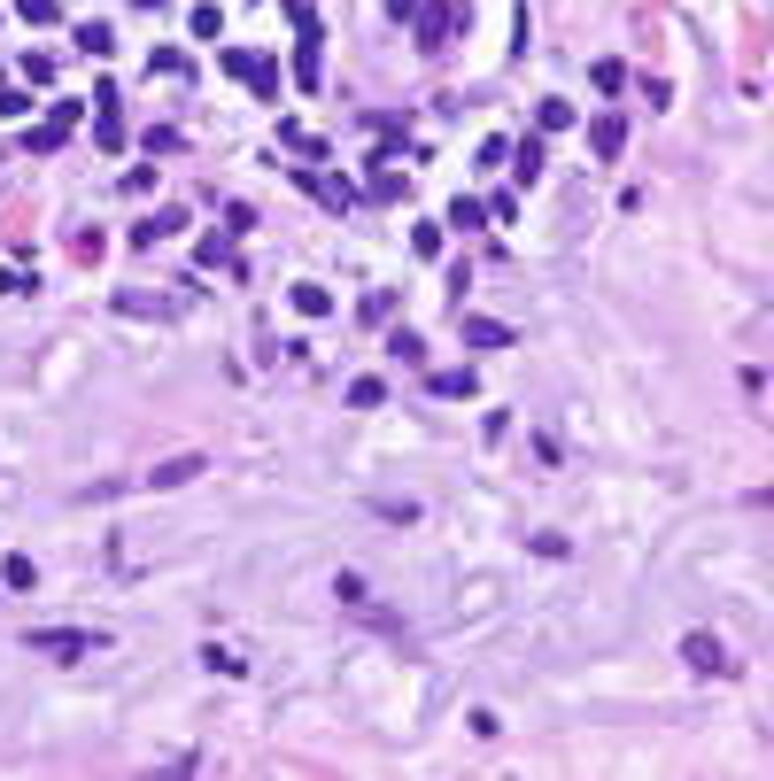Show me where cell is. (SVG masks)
Returning a JSON list of instances; mask_svg holds the SVG:
<instances>
[{
	"label": "cell",
	"instance_id": "4316f807",
	"mask_svg": "<svg viewBox=\"0 0 774 781\" xmlns=\"http://www.w3.org/2000/svg\"><path fill=\"white\" fill-rule=\"evenodd\" d=\"M132 8H163V0H132Z\"/></svg>",
	"mask_w": 774,
	"mask_h": 781
},
{
	"label": "cell",
	"instance_id": "7c38bea8",
	"mask_svg": "<svg viewBox=\"0 0 774 781\" xmlns=\"http://www.w3.org/2000/svg\"><path fill=\"white\" fill-rule=\"evenodd\" d=\"M364 194H372V202H395V194H403V171H395V163H372Z\"/></svg>",
	"mask_w": 774,
	"mask_h": 781
},
{
	"label": "cell",
	"instance_id": "d4e9b609",
	"mask_svg": "<svg viewBox=\"0 0 774 781\" xmlns=\"http://www.w3.org/2000/svg\"><path fill=\"white\" fill-rule=\"evenodd\" d=\"M93 140H101V147H109V155H117V147H124V124H117V116H109V109H101V124H93Z\"/></svg>",
	"mask_w": 774,
	"mask_h": 781
},
{
	"label": "cell",
	"instance_id": "4fadbf2b",
	"mask_svg": "<svg viewBox=\"0 0 774 781\" xmlns=\"http://www.w3.org/2000/svg\"><path fill=\"white\" fill-rule=\"evenodd\" d=\"M202 666H209V673H225V681H240V673H248V658H240V650H225V642H209Z\"/></svg>",
	"mask_w": 774,
	"mask_h": 781
},
{
	"label": "cell",
	"instance_id": "3957f363",
	"mask_svg": "<svg viewBox=\"0 0 774 781\" xmlns=\"http://www.w3.org/2000/svg\"><path fill=\"white\" fill-rule=\"evenodd\" d=\"M411 24H418V47H426V55H442V47H449V31H457V8H426V0H418V8H411Z\"/></svg>",
	"mask_w": 774,
	"mask_h": 781
},
{
	"label": "cell",
	"instance_id": "e0dca14e",
	"mask_svg": "<svg viewBox=\"0 0 774 781\" xmlns=\"http://www.w3.org/2000/svg\"><path fill=\"white\" fill-rule=\"evenodd\" d=\"M0 588H16V596L39 588V565H31V557H8V565H0Z\"/></svg>",
	"mask_w": 774,
	"mask_h": 781
},
{
	"label": "cell",
	"instance_id": "2e32d148",
	"mask_svg": "<svg viewBox=\"0 0 774 781\" xmlns=\"http://www.w3.org/2000/svg\"><path fill=\"white\" fill-rule=\"evenodd\" d=\"M387 356H403V364H426V341H418L411 325H395V333H387Z\"/></svg>",
	"mask_w": 774,
	"mask_h": 781
},
{
	"label": "cell",
	"instance_id": "7402d4cb",
	"mask_svg": "<svg viewBox=\"0 0 774 781\" xmlns=\"http://www.w3.org/2000/svg\"><path fill=\"white\" fill-rule=\"evenodd\" d=\"M364 318H372V325L395 318V287H372V294H364Z\"/></svg>",
	"mask_w": 774,
	"mask_h": 781
},
{
	"label": "cell",
	"instance_id": "44dd1931",
	"mask_svg": "<svg viewBox=\"0 0 774 781\" xmlns=\"http://www.w3.org/2000/svg\"><path fill=\"white\" fill-rule=\"evenodd\" d=\"M535 124H542V132H566V124H573V101H542Z\"/></svg>",
	"mask_w": 774,
	"mask_h": 781
},
{
	"label": "cell",
	"instance_id": "8992f818",
	"mask_svg": "<svg viewBox=\"0 0 774 781\" xmlns=\"http://www.w3.org/2000/svg\"><path fill=\"white\" fill-rule=\"evenodd\" d=\"M295 186H302V194H318L326 209H349V202H357V186H349V178H326V171H295Z\"/></svg>",
	"mask_w": 774,
	"mask_h": 781
},
{
	"label": "cell",
	"instance_id": "484cf974",
	"mask_svg": "<svg viewBox=\"0 0 774 781\" xmlns=\"http://www.w3.org/2000/svg\"><path fill=\"white\" fill-rule=\"evenodd\" d=\"M248 78H256V93L271 101V93H279V62H248Z\"/></svg>",
	"mask_w": 774,
	"mask_h": 781
},
{
	"label": "cell",
	"instance_id": "cb8c5ba5",
	"mask_svg": "<svg viewBox=\"0 0 774 781\" xmlns=\"http://www.w3.org/2000/svg\"><path fill=\"white\" fill-rule=\"evenodd\" d=\"M16 70H24V86H47V78H55V62H47V55H24Z\"/></svg>",
	"mask_w": 774,
	"mask_h": 781
},
{
	"label": "cell",
	"instance_id": "5bb4252c",
	"mask_svg": "<svg viewBox=\"0 0 774 781\" xmlns=\"http://www.w3.org/2000/svg\"><path fill=\"white\" fill-rule=\"evenodd\" d=\"M117 310H124V318H163V310H171V302H155V294H140V287H124V294H117Z\"/></svg>",
	"mask_w": 774,
	"mask_h": 781
},
{
	"label": "cell",
	"instance_id": "30bf717a",
	"mask_svg": "<svg viewBox=\"0 0 774 781\" xmlns=\"http://www.w3.org/2000/svg\"><path fill=\"white\" fill-rule=\"evenodd\" d=\"M504 155H511V178H519V186L542 178V140H519V147H504Z\"/></svg>",
	"mask_w": 774,
	"mask_h": 781
},
{
	"label": "cell",
	"instance_id": "ac0fdd59",
	"mask_svg": "<svg viewBox=\"0 0 774 781\" xmlns=\"http://www.w3.org/2000/svg\"><path fill=\"white\" fill-rule=\"evenodd\" d=\"M449 225H457V232H480V225H488V209H480L473 194H457V202H449Z\"/></svg>",
	"mask_w": 774,
	"mask_h": 781
},
{
	"label": "cell",
	"instance_id": "5b68a950",
	"mask_svg": "<svg viewBox=\"0 0 774 781\" xmlns=\"http://www.w3.org/2000/svg\"><path fill=\"white\" fill-rule=\"evenodd\" d=\"M457 333H465V348H511L519 341L504 318H473V310H457Z\"/></svg>",
	"mask_w": 774,
	"mask_h": 781
},
{
	"label": "cell",
	"instance_id": "d6986e66",
	"mask_svg": "<svg viewBox=\"0 0 774 781\" xmlns=\"http://www.w3.org/2000/svg\"><path fill=\"white\" fill-rule=\"evenodd\" d=\"M349 403H357V410H380V403H387V379H372V372L349 379Z\"/></svg>",
	"mask_w": 774,
	"mask_h": 781
},
{
	"label": "cell",
	"instance_id": "277c9868",
	"mask_svg": "<svg viewBox=\"0 0 774 781\" xmlns=\"http://www.w3.org/2000/svg\"><path fill=\"white\" fill-rule=\"evenodd\" d=\"M202 472H209V457H202V449H186V457H163L140 488H186V480H202Z\"/></svg>",
	"mask_w": 774,
	"mask_h": 781
},
{
	"label": "cell",
	"instance_id": "8fae6325",
	"mask_svg": "<svg viewBox=\"0 0 774 781\" xmlns=\"http://www.w3.org/2000/svg\"><path fill=\"white\" fill-rule=\"evenodd\" d=\"M287 302H295L302 318H333V294H326V287H310V279H302V287H287Z\"/></svg>",
	"mask_w": 774,
	"mask_h": 781
},
{
	"label": "cell",
	"instance_id": "7a4b0ae2",
	"mask_svg": "<svg viewBox=\"0 0 774 781\" xmlns=\"http://www.w3.org/2000/svg\"><path fill=\"white\" fill-rule=\"evenodd\" d=\"M682 666H689V673H713V681H720V673H736V666H728V642L705 635V627H697V635H682Z\"/></svg>",
	"mask_w": 774,
	"mask_h": 781
},
{
	"label": "cell",
	"instance_id": "9a60e30c",
	"mask_svg": "<svg viewBox=\"0 0 774 781\" xmlns=\"http://www.w3.org/2000/svg\"><path fill=\"white\" fill-rule=\"evenodd\" d=\"M109 47H117V31H109V24H78V55H93V62H101Z\"/></svg>",
	"mask_w": 774,
	"mask_h": 781
},
{
	"label": "cell",
	"instance_id": "6da1fadb",
	"mask_svg": "<svg viewBox=\"0 0 774 781\" xmlns=\"http://www.w3.org/2000/svg\"><path fill=\"white\" fill-rule=\"evenodd\" d=\"M24 650H31V658H55V666H70V658H93V650H109V635H93V627H31Z\"/></svg>",
	"mask_w": 774,
	"mask_h": 781
},
{
	"label": "cell",
	"instance_id": "52a82bcc",
	"mask_svg": "<svg viewBox=\"0 0 774 781\" xmlns=\"http://www.w3.org/2000/svg\"><path fill=\"white\" fill-rule=\"evenodd\" d=\"M179 225H186V209H155V217H140V225H132V248H155V240H171Z\"/></svg>",
	"mask_w": 774,
	"mask_h": 781
},
{
	"label": "cell",
	"instance_id": "9c48e42d",
	"mask_svg": "<svg viewBox=\"0 0 774 781\" xmlns=\"http://www.w3.org/2000/svg\"><path fill=\"white\" fill-rule=\"evenodd\" d=\"M589 147H596V155H620V147H627V116H596Z\"/></svg>",
	"mask_w": 774,
	"mask_h": 781
},
{
	"label": "cell",
	"instance_id": "603a6c76",
	"mask_svg": "<svg viewBox=\"0 0 774 781\" xmlns=\"http://www.w3.org/2000/svg\"><path fill=\"white\" fill-rule=\"evenodd\" d=\"M155 70H163V78H194V62H186L179 47H155Z\"/></svg>",
	"mask_w": 774,
	"mask_h": 781
},
{
	"label": "cell",
	"instance_id": "ffe728a7",
	"mask_svg": "<svg viewBox=\"0 0 774 781\" xmlns=\"http://www.w3.org/2000/svg\"><path fill=\"white\" fill-rule=\"evenodd\" d=\"M24 24H62V0H16Z\"/></svg>",
	"mask_w": 774,
	"mask_h": 781
},
{
	"label": "cell",
	"instance_id": "ba28073f",
	"mask_svg": "<svg viewBox=\"0 0 774 781\" xmlns=\"http://www.w3.org/2000/svg\"><path fill=\"white\" fill-rule=\"evenodd\" d=\"M434 395H442V403H473V395H480L473 364H465V372H434Z\"/></svg>",
	"mask_w": 774,
	"mask_h": 781
}]
</instances>
